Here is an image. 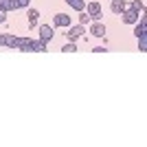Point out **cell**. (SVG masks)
<instances>
[{"label":"cell","instance_id":"obj_10","mask_svg":"<svg viewBox=\"0 0 147 147\" xmlns=\"http://www.w3.org/2000/svg\"><path fill=\"white\" fill-rule=\"evenodd\" d=\"M13 9H16V2H13V0H0V11H13Z\"/></svg>","mask_w":147,"mask_h":147},{"label":"cell","instance_id":"obj_1","mask_svg":"<svg viewBox=\"0 0 147 147\" xmlns=\"http://www.w3.org/2000/svg\"><path fill=\"white\" fill-rule=\"evenodd\" d=\"M84 31H86V26H84V24H77V26H68V33H66L68 42H75V40H79V37L84 35Z\"/></svg>","mask_w":147,"mask_h":147},{"label":"cell","instance_id":"obj_16","mask_svg":"<svg viewBox=\"0 0 147 147\" xmlns=\"http://www.w3.org/2000/svg\"><path fill=\"white\" fill-rule=\"evenodd\" d=\"M129 9H134L136 13H143V2H141V0H134V2H132V7H129Z\"/></svg>","mask_w":147,"mask_h":147},{"label":"cell","instance_id":"obj_3","mask_svg":"<svg viewBox=\"0 0 147 147\" xmlns=\"http://www.w3.org/2000/svg\"><path fill=\"white\" fill-rule=\"evenodd\" d=\"M121 16H123V22H127V24H136V22H138V13H136L134 9H129V7L121 13Z\"/></svg>","mask_w":147,"mask_h":147},{"label":"cell","instance_id":"obj_8","mask_svg":"<svg viewBox=\"0 0 147 147\" xmlns=\"http://www.w3.org/2000/svg\"><path fill=\"white\" fill-rule=\"evenodd\" d=\"M90 33H92L94 37H103V35H105V26L101 24L99 20H94V24L90 26Z\"/></svg>","mask_w":147,"mask_h":147},{"label":"cell","instance_id":"obj_15","mask_svg":"<svg viewBox=\"0 0 147 147\" xmlns=\"http://www.w3.org/2000/svg\"><path fill=\"white\" fill-rule=\"evenodd\" d=\"M138 46H141L143 53L147 51V35H145V33H143V35H138Z\"/></svg>","mask_w":147,"mask_h":147},{"label":"cell","instance_id":"obj_17","mask_svg":"<svg viewBox=\"0 0 147 147\" xmlns=\"http://www.w3.org/2000/svg\"><path fill=\"white\" fill-rule=\"evenodd\" d=\"M90 16H88V13H81V16H79V22H81V24H84V26H86V24H90Z\"/></svg>","mask_w":147,"mask_h":147},{"label":"cell","instance_id":"obj_6","mask_svg":"<svg viewBox=\"0 0 147 147\" xmlns=\"http://www.w3.org/2000/svg\"><path fill=\"white\" fill-rule=\"evenodd\" d=\"M53 29H51L49 24H42L40 26V40H44V42H49V40H53Z\"/></svg>","mask_w":147,"mask_h":147},{"label":"cell","instance_id":"obj_14","mask_svg":"<svg viewBox=\"0 0 147 147\" xmlns=\"http://www.w3.org/2000/svg\"><path fill=\"white\" fill-rule=\"evenodd\" d=\"M16 44H18V37H13V35H7V37H5V46L16 49Z\"/></svg>","mask_w":147,"mask_h":147},{"label":"cell","instance_id":"obj_19","mask_svg":"<svg viewBox=\"0 0 147 147\" xmlns=\"http://www.w3.org/2000/svg\"><path fill=\"white\" fill-rule=\"evenodd\" d=\"M16 2V9H20V7H29V0H13Z\"/></svg>","mask_w":147,"mask_h":147},{"label":"cell","instance_id":"obj_7","mask_svg":"<svg viewBox=\"0 0 147 147\" xmlns=\"http://www.w3.org/2000/svg\"><path fill=\"white\" fill-rule=\"evenodd\" d=\"M127 2L125 0H112V5H110V9H112V13H123L125 9H127Z\"/></svg>","mask_w":147,"mask_h":147},{"label":"cell","instance_id":"obj_18","mask_svg":"<svg viewBox=\"0 0 147 147\" xmlns=\"http://www.w3.org/2000/svg\"><path fill=\"white\" fill-rule=\"evenodd\" d=\"M61 51H64V53H75V51H77V46H75L73 42H68V44H66V46H64Z\"/></svg>","mask_w":147,"mask_h":147},{"label":"cell","instance_id":"obj_5","mask_svg":"<svg viewBox=\"0 0 147 147\" xmlns=\"http://www.w3.org/2000/svg\"><path fill=\"white\" fill-rule=\"evenodd\" d=\"M53 22H55V26H70V16H66V13H57L55 18H53Z\"/></svg>","mask_w":147,"mask_h":147},{"label":"cell","instance_id":"obj_13","mask_svg":"<svg viewBox=\"0 0 147 147\" xmlns=\"http://www.w3.org/2000/svg\"><path fill=\"white\" fill-rule=\"evenodd\" d=\"M145 31H147V20L143 18V20H141V24L136 26V31H134V35L138 37V35H143V33H145Z\"/></svg>","mask_w":147,"mask_h":147},{"label":"cell","instance_id":"obj_2","mask_svg":"<svg viewBox=\"0 0 147 147\" xmlns=\"http://www.w3.org/2000/svg\"><path fill=\"white\" fill-rule=\"evenodd\" d=\"M16 49H18V51H26V53H31V51H33V40H31V37H18V44H16Z\"/></svg>","mask_w":147,"mask_h":147},{"label":"cell","instance_id":"obj_20","mask_svg":"<svg viewBox=\"0 0 147 147\" xmlns=\"http://www.w3.org/2000/svg\"><path fill=\"white\" fill-rule=\"evenodd\" d=\"M5 22V11H0V24Z\"/></svg>","mask_w":147,"mask_h":147},{"label":"cell","instance_id":"obj_9","mask_svg":"<svg viewBox=\"0 0 147 147\" xmlns=\"http://www.w3.org/2000/svg\"><path fill=\"white\" fill-rule=\"evenodd\" d=\"M26 16H29V26L33 29V26L37 24V18H40V11H37V9H29V13H26Z\"/></svg>","mask_w":147,"mask_h":147},{"label":"cell","instance_id":"obj_11","mask_svg":"<svg viewBox=\"0 0 147 147\" xmlns=\"http://www.w3.org/2000/svg\"><path fill=\"white\" fill-rule=\"evenodd\" d=\"M66 2L73 7L75 11H84V7H86V2H84V0H66Z\"/></svg>","mask_w":147,"mask_h":147},{"label":"cell","instance_id":"obj_12","mask_svg":"<svg viewBox=\"0 0 147 147\" xmlns=\"http://www.w3.org/2000/svg\"><path fill=\"white\" fill-rule=\"evenodd\" d=\"M33 51L44 53V51H46V42H44V40H33Z\"/></svg>","mask_w":147,"mask_h":147},{"label":"cell","instance_id":"obj_4","mask_svg":"<svg viewBox=\"0 0 147 147\" xmlns=\"http://www.w3.org/2000/svg\"><path fill=\"white\" fill-rule=\"evenodd\" d=\"M88 16H90L92 20H99L101 18V5H99V2H90V5H88Z\"/></svg>","mask_w":147,"mask_h":147}]
</instances>
